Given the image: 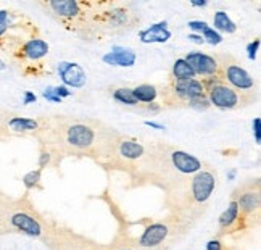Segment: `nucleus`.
Masks as SVG:
<instances>
[{
    "label": "nucleus",
    "mask_w": 261,
    "mask_h": 250,
    "mask_svg": "<svg viewBox=\"0 0 261 250\" xmlns=\"http://www.w3.org/2000/svg\"><path fill=\"white\" fill-rule=\"evenodd\" d=\"M194 78H197V76L186 60L176 58L174 63H173V68H171V79L173 81H186V79H194Z\"/></svg>",
    "instance_id": "obj_19"
},
{
    "label": "nucleus",
    "mask_w": 261,
    "mask_h": 250,
    "mask_svg": "<svg viewBox=\"0 0 261 250\" xmlns=\"http://www.w3.org/2000/svg\"><path fill=\"white\" fill-rule=\"evenodd\" d=\"M258 48H259V39H255L253 42H250V44L247 45V54H248V58H250V60H255V58H256Z\"/></svg>",
    "instance_id": "obj_29"
},
{
    "label": "nucleus",
    "mask_w": 261,
    "mask_h": 250,
    "mask_svg": "<svg viewBox=\"0 0 261 250\" xmlns=\"http://www.w3.org/2000/svg\"><path fill=\"white\" fill-rule=\"evenodd\" d=\"M37 100V97H36V94H33L31 91H26L24 92V95H23V104L24 105H29V104H34Z\"/></svg>",
    "instance_id": "obj_32"
},
{
    "label": "nucleus",
    "mask_w": 261,
    "mask_h": 250,
    "mask_svg": "<svg viewBox=\"0 0 261 250\" xmlns=\"http://www.w3.org/2000/svg\"><path fill=\"white\" fill-rule=\"evenodd\" d=\"M216 58H218V63L221 68V79H223L227 86L236 89V91L255 98V95L258 92L256 79L250 74L234 57L216 55Z\"/></svg>",
    "instance_id": "obj_4"
},
{
    "label": "nucleus",
    "mask_w": 261,
    "mask_h": 250,
    "mask_svg": "<svg viewBox=\"0 0 261 250\" xmlns=\"http://www.w3.org/2000/svg\"><path fill=\"white\" fill-rule=\"evenodd\" d=\"M218 224H219L221 234H229V233L237 231V229H240V228H245L242 218H240L239 207H237V204L234 202V200H230L227 208L219 215Z\"/></svg>",
    "instance_id": "obj_12"
},
{
    "label": "nucleus",
    "mask_w": 261,
    "mask_h": 250,
    "mask_svg": "<svg viewBox=\"0 0 261 250\" xmlns=\"http://www.w3.org/2000/svg\"><path fill=\"white\" fill-rule=\"evenodd\" d=\"M190 5H192V7H206L208 4L205 2V0H202V2H197V0H190Z\"/></svg>",
    "instance_id": "obj_35"
},
{
    "label": "nucleus",
    "mask_w": 261,
    "mask_h": 250,
    "mask_svg": "<svg viewBox=\"0 0 261 250\" xmlns=\"http://www.w3.org/2000/svg\"><path fill=\"white\" fill-rule=\"evenodd\" d=\"M0 69H5V63L2 62V60H0Z\"/></svg>",
    "instance_id": "obj_38"
},
{
    "label": "nucleus",
    "mask_w": 261,
    "mask_h": 250,
    "mask_svg": "<svg viewBox=\"0 0 261 250\" xmlns=\"http://www.w3.org/2000/svg\"><path fill=\"white\" fill-rule=\"evenodd\" d=\"M133 94L139 105H148L153 104L160 95V91L155 84H139L133 89Z\"/></svg>",
    "instance_id": "obj_17"
},
{
    "label": "nucleus",
    "mask_w": 261,
    "mask_h": 250,
    "mask_svg": "<svg viewBox=\"0 0 261 250\" xmlns=\"http://www.w3.org/2000/svg\"><path fill=\"white\" fill-rule=\"evenodd\" d=\"M41 176H42V169H33V171H29L23 176V184L28 191H31V189H36L41 183Z\"/></svg>",
    "instance_id": "obj_22"
},
{
    "label": "nucleus",
    "mask_w": 261,
    "mask_h": 250,
    "mask_svg": "<svg viewBox=\"0 0 261 250\" xmlns=\"http://www.w3.org/2000/svg\"><path fill=\"white\" fill-rule=\"evenodd\" d=\"M10 233H19L29 237H42L45 234V224L42 218L36 213L31 205L23 202H13L8 215Z\"/></svg>",
    "instance_id": "obj_5"
},
{
    "label": "nucleus",
    "mask_w": 261,
    "mask_h": 250,
    "mask_svg": "<svg viewBox=\"0 0 261 250\" xmlns=\"http://www.w3.org/2000/svg\"><path fill=\"white\" fill-rule=\"evenodd\" d=\"M44 7L48 10L50 15H54L57 19H62L65 23H76L77 19L84 16L83 7L76 0H52V2L44 4Z\"/></svg>",
    "instance_id": "obj_10"
},
{
    "label": "nucleus",
    "mask_w": 261,
    "mask_h": 250,
    "mask_svg": "<svg viewBox=\"0 0 261 250\" xmlns=\"http://www.w3.org/2000/svg\"><path fill=\"white\" fill-rule=\"evenodd\" d=\"M189 229V221L180 216L153 221L139 236L137 250H163L173 241H177V239L182 237Z\"/></svg>",
    "instance_id": "obj_2"
},
{
    "label": "nucleus",
    "mask_w": 261,
    "mask_h": 250,
    "mask_svg": "<svg viewBox=\"0 0 261 250\" xmlns=\"http://www.w3.org/2000/svg\"><path fill=\"white\" fill-rule=\"evenodd\" d=\"M102 60L107 65L112 66H123V68H130L136 65L137 54L133 48H126V47H119L115 45L112 48V52H108L102 57Z\"/></svg>",
    "instance_id": "obj_13"
},
{
    "label": "nucleus",
    "mask_w": 261,
    "mask_h": 250,
    "mask_svg": "<svg viewBox=\"0 0 261 250\" xmlns=\"http://www.w3.org/2000/svg\"><path fill=\"white\" fill-rule=\"evenodd\" d=\"M105 13V29L112 33H123L127 29H133L136 21L139 23V19H136L134 13L129 12L126 7H113L112 10H108Z\"/></svg>",
    "instance_id": "obj_9"
},
{
    "label": "nucleus",
    "mask_w": 261,
    "mask_h": 250,
    "mask_svg": "<svg viewBox=\"0 0 261 250\" xmlns=\"http://www.w3.org/2000/svg\"><path fill=\"white\" fill-rule=\"evenodd\" d=\"M171 37H173V33L168 29L166 21L155 23L150 28H147V29H144V31L139 33L140 42H144V44H165Z\"/></svg>",
    "instance_id": "obj_14"
},
{
    "label": "nucleus",
    "mask_w": 261,
    "mask_h": 250,
    "mask_svg": "<svg viewBox=\"0 0 261 250\" xmlns=\"http://www.w3.org/2000/svg\"><path fill=\"white\" fill-rule=\"evenodd\" d=\"M10 28V12L8 10H0V39L5 36Z\"/></svg>",
    "instance_id": "obj_25"
},
{
    "label": "nucleus",
    "mask_w": 261,
    "mask_h": 250,
    "mask_svg": "<svg viewBox=\"0 0 261 250\" xmlns=\"http://www.w3.org/2000/svg\"><path fill=\"white\" fill-rule=\"evenodd\" d=\"M187 39H189L190 42H195V44H205L203 37L200 36V34H195V33H194V34H189V37H187Z\"/></svg>",
    "instance_id": "obj_34"
},
{
    "label": "nucleus",
    "mask_w": 261,
    "mask_h": 250,
    "mask_svg": "<svg viewBox=\"0 0 261 250\" xmlns=\"http://www.w3.org/2000/svg\"><path fill=\"white\" fill-rule=\"evenodd\" d=\"M48 50H50V47L44 39L36 37V39H29L28 42H24V45L21 47V54L28 60L37 62V60H42L44 57L48 55Z\"/></svg>",
    "instance_id": "obj_16"
},
{
    "label": "nucleus",
    "mask_w": 261,
    "mask_h": 250,
    "mask_svg": "<svg viewBox=\"0 0 261 250\" xmlns=\"http://www.w3.org/2000/svg\"><path fill=\"white\" fill-rule=\"evenodd\" d=\"M206 250H227V247L224 245V242L221 239H210L206 242Z\"/></svg>",
    "instance_id": "obj_28"
},
{
    "label": "nucleus",
    "mask_w": 261,
    "mask_h": 250,
    "mask_svg": "<svg viewBox=\"0 0 261 250\" xmlns=\"http://www.w3.org/2000/svg\"><path fill=\"white\" fill-rule=\"evenodd\" d=\"M54 92H55V95L58 97V98H65V97H69L71 95V91L66 87V86H55L54 87Z\"/></svg>",
    "instance_id": "obj_30"
},
{
    "label": "nucleus",
    "mask_w": 261,
    "mask_h": 250,
    "mask_svg": "<svg viewBox=\"0 0 261 250\" xmlns=\"http://www.w3.org/2000/svg\"><path fill=\"white\" fill-rule=\"evenodd\" d=\"M184 60L190 65L195 76H200L203 79L221 76V68L218 63V58L215 55H208V54L194 50V52H189L184 57Z\"/></svg>",
    "instance_id": "obj_8"
},
{
    "label": "nucleus",
    "mask_w": 261,
    "mask_h": 250,
    "mask_svg": "<svg viewBox=\"0 0 261 250\" xmlns=\"http://www.w3.org/2000/svg\"><path fill=\"white\" fill-rule=\"evenodd\" d=\"M252 129H253V137H255V142L256 145L261 144V118L256 116L252 123Z\"/></svg>",
    "instance_id": "obj_27"
},
{
    "label": "nucleus",
    "mask_w": 261,
    "mask_h": 250,
    "mask_svg": "<svg viewBox=\"0 0 261 250\" xmlns=\"http://www.w3.org/2000/svg\"><path fill=\"white\" fill-rule=\"evenodd\" d=\"M144 124L145 126H148V128H153V129H158V131H163V129H166V126L165 124H162V123H155V121H144Z\"/></svg>",
    "instance_id": "obj_33"
},
{
    "label": "nucleus",
    "mask_w": 261,
    "mask_h": 250,
    "mask_svg": "<svg viewBox=\"0 0 261 250\" xmlns=\"http://www.w3.org/2000/svg\"><path fill=\"white\" fill-rule=\"evenodd\" d=\"M230 200H234L239 207L240 218L244 226H253V219L258 221L259 207H261V194H259V179H248L247 183L240 184Z\"/></svg>",
    "instance_id": "obj_6"
},
{
    "label": "nucleus",
    "mask_w": 261,
    "mask_h": 250,
    "mask_svg": "<svg viewBox=\"0 0 261 250\" xmlns=\"http://www.w3.org/2000/svg\"><path fill=\"white\" fill-rule=\"evenodd\" d=\"M200 36L203 37V41L210 45H218L223 42V36H221L218 31H215V29L212 26H206L202 33H200Z\"/></svg>",
    "instance_id": "obj_23"
},
{
    "label": "nucleus",
    "mask_w": 261,
    "mask_h": 250,
    "mask_svg": "<svg viewBox=\"0 0 261 250\" xmlns=\"http://www.w3.org/2000/svg\"><path fill=\"white\" fill-rule=\"evenodd\" d=\"M112 97L115 102H118L119 105H126V107H139V102L136 100L134 94H133V89L130 87H115Z\"/></svg>",
    "instance_id": "obj_20"
},
{
    "label": "nucleus",
    "mask_w": 261,
    "mask_h": 250,
    "mask_svg": "<svg viewBox=\"0 0 261 250\" xmlns=\"http://www.w3.org/2000/svg\"><path fill=\"white\" fill-rule=\"evenodd\" d=\"M234 176H236V171H230V173H229V176H227V178H229V179H232V178H234Z\"/></svg>",
    "instance_id": "obj_37"
},
{
    "label": "nucleus",
    "mask_w": 261,
    "mask_h": 250,
    "mask_svg": "<svg viewBox=\"0 0 261 250\" xmlns=\"http://www.w3.org/2000/svg\"><path fill=\"white\" fill-rule=\"evenodd\" d=\"M57 73L66 87L81 89L87 83V74L84 68L74 62H60L57 65Z\"/></svg>",
    "instance_id": "obj_11"
},
{
    "label": "nucleus",
    "mask_w": 261,
    "mask_h": 250,
    "mask_svg": "<svg viewBox=\"0 0 261 250\" xmlns=\"http://www.w3.org/2000/svg\"><path fill=\"white\" fill-rule=\"evenodd\" d=\"M187 107L197 110V112H205V110H208L212 105H210V100L206 98V95H203V97H200V98L190 100V102L187 104Z\"/></svg>",
    "instance_id": "obj_24"
},
{
    "label": "nucleus",
    "mask_w": 261,
    "mask_h": 250,
    "mask_svg": "<svg viewBox=\"0 0 261 250\" xmlns=\"http://www.w3.org/2000/svg\"><path fill=\"white\" fill-rule=\"evenodd\" d=\"M48 102H54V104H62V98H58L57 95H55V92H54V87H47L45 91H44V94H42Z\"/></svg>",
    "instance_id": "obj_31"
},
{
    "label": "nucleus",
    "mask_w": 261,
    "mask_h": 250,
    "mask_svg": "<svg viewBox=\"0 0 261 250\" xmlns=\"http://www.w3.org/2000/svg\"><path fill=\"white\" fill-rule=\"evenodd\" d=\"M10 131L16 134H34L41 131V123L34 118H24V116H12L7 123Z\"/></svg>",
    "instance_id": "obj_15"
},
{
    "label": "nucleus",
    "mask_w": 261,
    "mask_h": 250,
    "mask_svg": "<svg viewBox=\"0 0 261 250\" xmlns=\"http://www.w3.org/2000/svg\"><path fill=\"white\" fill-rule=\"evenodd\" d=\"M57 131L58 137V147L65 148L66 152H71L76 155H90L94 152H105L107 147L110 144H115L116 139L110 141L107 139L97 124L90 119H65V121L60 124Z\"/></svg>",
    "instance_id": "obj_1"
},
{
    "label": "nucleus",
    "mask_w": 261,
    "mask_h": 250,
    "mask_svg": "<svg viewBox=\"0 0 261 250\" xmlns=\"http://www.w3.org/2000/svg\"><path fill=\"white\" fill-rule=\"evenodd\" d=\"M203 86H205V92H206V98L210 100V105L216 107L219 110H237L244 105H248L252 100H255L253 97L245 95L242 92L236 91L230 86H227L221 76H215V78H208V79H202Z\"/></svg>",
    "instance_id": "obj_3"
},
{
    "label": "nucleus",
    "mask_w": 261,
    "mask_h": 250,
    "mask_svg": "<svg viewBox=\"0 0 261 250\" xmlns=\"http://www.w3.org/2000/svg\"><path fill=\"white\" fill-rule=\"evenodd\" d=\"M12 200L7 198L2 192H0V236L10 233L8 228V215H10V208H12Z\"/></svg>",
    "instance_id": "obj_21"
},
{
    "label": "nucleus",
    "mask_w": 261,
    "mask_h": 250,
    "mask_svg": "<svg viewBox=\"0 0 261 250\" xmlns=\"http://www.w3.org/2000/svg\"><path fill=\"white\" fill-rule=\"evenodd\" d=\"M116 250H137L134 247H123V248H116Z\"/></svg>",
    "instance_id": "obj_36"
},
{
    "label": "nucleus",
    "mask_w": 261,
    "mask_h": 250,
    "mask_svg": "<svg viewBox=\"0 0 261 250\" xmlns=\"http://www.w3.org/2000/svg\"><path fill=\"white\" fill-rule=\"evenodd\" d=\"M52 152H48V150H42L41 155H39V169H44L47 168L50 163H52Z\"/></svg>",
    "instance_id": "obj_26"
},
{
    "label": "nucleus",
    "mask_w": 261,
    "mask_h": 250,
    "mask_svg": "<svg viewBox=\"0 0 261 250\" xmlns=\"http://www.w3.org/2000/svg\"><path fill=\"white\" fill-rule=\"evenodd\" d=\"M215 31H218L219 34L221 33H227V34H234L237 31V26L232 19L229 18V15L223 10H219L213 15V26H212Z\"/></svg>",
    "instance_id": "obj_18"
},
{
    "label": "nucleus",
    "mask_w": 261,
    "mask_h": 250,
    "mask_svg": "<svg viewBox=\"0 0 261 250\" xmlns=\"http://www.w3.org/2000/svg\"><path fill=\"white\" fill-rule=\"evenodd\" d=\"M147 147L134 137H118L113 145V154L119 163L134 165L147 158Z\"/></svg>",
    "instance_id": "obj_7"
}]
</instances>
